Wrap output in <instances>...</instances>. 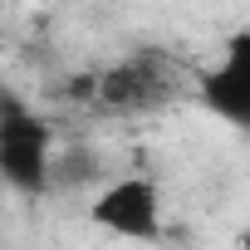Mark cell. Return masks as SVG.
Instances as JSON below:
<instances>
[{
  "mask_svg": "<svg viewBox=\"0 0 250 250\" xmlns=\"http://www.w3.org/2000/svg\"><path fill=\"white\" fill-rule=\"evenodd\" d=\"M196 103L211 118L250 133V25L226 40L221 59L206 74H196Z\"/></svg>",
  "mask_w": 250,
  "mask_h": 250,
  "instance_id": "277c9868",
  "label": "cell"
},
{
  "mask_svg": "<svg viewBox=\"0 0 250 250\" xmlns=\"http://www.w3.org/2000/svg\"><path fill=\"white\" fill-rule=\"evenodd\" d=\"M88 221L118 240H138V245H152L162 240L167 230V216H162V187L152 177H118L108 187H98V196L88 201Z\"/></svg>",
  "mask_w": 250,
  "mask_h": 250,
  "instance_id": "3957f363",
  "label": "cell"
},
{
  "mask_svg": "<svg viewBox=\"0 0 250 250\" xmlns=\"http://www.w3.org/2000/svg\"><path fill=\"white\" fill-rule=\"evenodd\" d=\"M187 88H196V74L182 59H172L167 49H133L128 59L93 74L88 98L108 113H157Z\"/></svg>",
  "mask_w": 250,
  "mask_h": 250,
  "instance_id": "6da1fadb",
  "label": "cell"
},
{
  "mask_svg": "<svg viewBox=\"0 0 250 250\" xmlns=\"http://www.w3.org/2000/svg\"><path fill=\"white\" fill-rule=\"evenodd\" d=\"M0 59H5V44H0Z\"/></svg>",
  "mask_w": 250,
  "mask_h": 250,
  "instance_id": "5b68a950",
  "label": "cell"
},
{
  "mask_svg": "<svg viewBox=\"0 0 250 250\" xmlns=\"http://www.w3.org/2000/svg\"><path fill=\"white\" fill-rule=\"evenodd\" d=\"M54 167V133L49 123L0 83V182L20 196H44Z\"/></svg>",
  "mask_w": 250,
  "mask_h": 250,
  "instance_id": "7a4b0ae2",
  "label": "cell"
}]
</instances>
